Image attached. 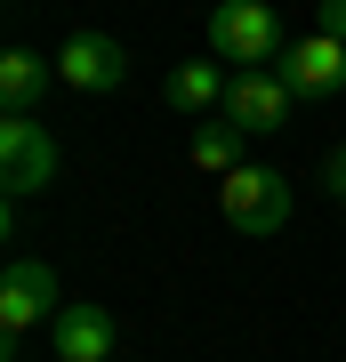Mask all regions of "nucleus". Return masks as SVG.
<instances>
[{
    "instance_id": "nucleus-1",
    "label": "nucleus",
    "mask_w": 346,
    "mask_h": 362,
    "mask_svg": "<svg viewBox=\"0 0 346 362\" xmlns=\"http://www.w3.org/2000/svg\"><path fill=\"white\" fill-rule=\"evenodd\" d=\"M209 57L233 73H258L266 57H282V16L266 0H218L209 8Z\"/></svg>"
},
{
    "instance_id": "nucleus-2",
    "label": "nucleus",
    "mask_w": 346,
    "mask_h": 362,
    "mask_svg": "<svg viewBox=\"0 0 346 362\" xmlns=\"http://www.w3.org/2000/svg\"><path fill=\"white\" fill-rule=\"evenodd\" d=\"M218 209H226V226H242V233H282L290 226V177L266 169V161H242L218 185Z\"/></svg>"
},
{
    "instance_id": "nucleus-3",
    "label": "nucleus",
    "mask_w": 346,
    "mask_h": 362,
    "mask_svg": "<svg viewBox=\"0 0 346 362\" xmlns=\"http://www.w3.org/2000/svg\"><path fill=\"white\" fill-rule=\"evenodd\" d=\"M57 169H64V153H57V137L40 129L33 113H8V121H0V177H8L16 202H25V194H49Z\"/></svg>"
},
{
    "instance_id": "nucleus-4",
    "label": "nucleus",
    "mask_w": 346,
    "mask_h": 362,
    "mask_svg": "<svg viewBox=\"0 0 346 362\" xmlns=\"http://www.w3.org/2000/svg\"><path fill=\"white\" fill-rule=\"evenodd\" d=\"M290 105H298V89H290L282 73L258 65V73H233V81H226V105H218V113H226L242 137H274V129L290 121Z\"/></svg>"
},
{
    "instance_id": "nucleus-5",
    "label": "nucleus",
    "mask_w": 346,
    "mask_h": 362,
    "mask_svg": "<svg viewBox=\"0 0 346 362\" xmlns=\"http://www.w3.org/2000/svg\"><path fill=\"white\" fill-rule=\"evenodd\" d=\"M57 266L49 258H8L0 274V330H33V322H57Z\"/></svg>"
},
{
    "instance_id": "nucleus-6",
    "label": "nucleus",
    "mask_w": 346,
    "mask_h": 362,
    "mask_svg": "<svg viewBox=\"0 0 346 362\" xmlns=\"http://www.w3.org/2000/svg\"><path fill=\"white\" fill-rule=\"evenodd\" d=\"M57 81L64 89H89V97H105V89H121L129 81V49L113 33H73L57 49Z\"/></svg>"
},
{
    "instance_id": "nucleus-7",
    "label": "nucleus",
    "mask_w": 346,
    "mask_h": 362,
    "mask_svg": "<svg viewBox=\"0 0 346 362\" xmlns=\"http://www.w3.org/2000/svg\"><path fill=\"white\" fill-rule=\"evenodd\" d=\"M274 73H282L298 97H330L338 81H346V40L306 33V40H290V49H282V65H274Z\"/></svg>"
},
{
    "instance_id": "nucleus-8",
    "label": "nucleus",
    "mask_w": 346,
    "mask_h": 362,
    "mask_svg": "<svg viewBox=\"0 0 346 362\" xmlns=\"http://www.w3.org/2000/svg\"><path fill=\"white\" fill-rule=\"evenodd\" d=\"M49 346H57V362H113V314L105 306H64L49 322Z\"/></svg>"
},
{
    "instance_id": "nucleus-9",
    "label": "nucleus",
    "mask_w": 346,
    "mask_h": 362,
    "mask_svg": "<svg viewBox=\"0 0 346 362\" xmlns=\"http://www.w3.org/2000/svg\"><path fill=\"white\" fill-rule=\"evenodd\" d=\"M49 73H57V57L8 49V57H0V105H8V113H33V105L49 97Z\"/></svg>"
},
{
    "instance_id": "nucleus-10",
    "label": "nucleus",
    "mask_w": 346,
    "mask_h": 362,
    "mask_svg": "<svg viewBox=\"0 0 346 362\" xmlns=\"http://www.w3.org/2000/svg\"><path fill=\"white\" fill-rule=\"evenodd\" d=\"M226 65H218V57H193V65H178V73H169V105H178V113H218V105H226Z\"/></svg>"
},
{
    "instance_id": "nucleus-11",
    "label": "nucleus",
    "mask_w": 346,
    "mask_h": 362,
    "mask_svg": "<svg viewBox=\"0 0 346 362\" xmlns=\"http://www.w3.org/2000/svg\"><path fill=\"white\" fill-rule=\"evenodd\" d=\"M185 153H193V169H209V177H233V169H242V129L218 113V121H202V129H193Z\"/></svg>"
},
{
    "instance_id": "nucleus-12",
    "label": "nucleus",
    "mask_w": 346,
    "mask_h": 362,
    "mask_svg": "<svg viewBox=\"0 0 346 362\" xmlns=\"http://www.w3.org/2000/svg\"><path fill=\"white\" fill-rule=\"evenodd\" d=\"M314 33H330V40H346V0H314Z\"/></svg>"
},
{
    "instance_id": "nucleus-13",
    "label": "nucleus",
    "mask_w": 346,
    "mask_h": 362,
    "mask_svg": "<svg viewBox=\"0 0 346 362\" xmlns=\"http://www.w3.org/2000/svg\"><path fill=\"white\" fill-rule=\"evenodd\" d=\"M322 185H330V202H346V145H338L330 161H322Z\"/></svg>"
}]
</instances>
